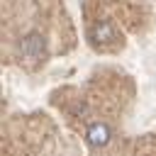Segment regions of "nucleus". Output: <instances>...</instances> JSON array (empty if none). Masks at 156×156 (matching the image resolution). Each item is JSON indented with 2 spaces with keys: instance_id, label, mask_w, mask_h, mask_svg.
<instances>
[{
  "instance_id": "nucleus-3",
  "label": "nucleus",
  "mask_w": 156,
  "mask_h": 156,
  "mask_svg": "<svg viewBox=\"0 0 156 156\" xmlns=\"http://www.w3.org/2000/svg\"><path fill=\"white\" fill-rule=\"evenodd\" d=\"M22 54H24L27 58H39V56H41V37H37V34L27 37V39L22 41Z\"/></svg>"
},
{
  "instance_id": "nucleus-2",
  "label": "nucleus",
  "mask_w": 156,
  "mask_h": 156,
  "mask_svg": "<svg viewBox=\"0 0 156 156\" xmlns=\"http://www.w3.org/2000/svg\"><path fill=\"white\" fill-rule=\"evenodd\" d=\"M93 39H95V41H115V39H117L115 24H112V22H100V24H95Z\"/></svg>"
},
{
  "instance_id": "nucleus-1",
  "label": "nucleus",
  "mask_w": 156,
  "mask_h": 156,
  "mask_svg": "<svg viewBox=\"0 0 156 156\" xmlns=\"http://www.w3.org/2000/svg\"><path fill=\"white\" fill-rule=\"evenodd\" d=\"M85 141L90 149H102L110 144V127L105 122H90L85 127Z\"/></svg>"
}]
</instances>
